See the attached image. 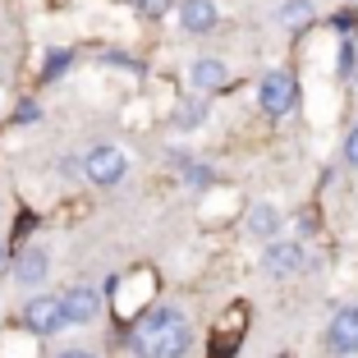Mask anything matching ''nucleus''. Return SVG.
I'll list each match as a JSON object with an SVG mask.
<instances>
[{"mask_svg":"<svg viewBox=\"0 0 358 358\" xmlns=\"http://www.w3.org/2000/svg\"><path fill=\"white\" fill-rule=\"evenodd\" d=\"M138 358H189L193 349V327L179 308H152L129 336Z\"/></svg>","mask_w":358,"mask_h":358,"instance_id":"f257e3e1","label":"nucleus"},{"mask_svg":"<svg viewBox=\"0 0 358 358\" xmlns=\"http://www.w3.org/2000/svg\"><path fill=\"white\" fill-rule=\"evenodd\" d=\"M78 170L92 179L96 189H110V184H120V179H124L129 157H124L120 148H110V143H101V148H92L83 161H78Z\"/></svg>","mask_w":358,"mask_h":358,"instance_id":"f03ea898","label":"nucleus"},{"mask_svg":"<svg viewBox=\"0 0 358 358\" xmlns=\"http://www.w3.org/2000/svg\"><path fill=\"white\" fill-rule=\"evenodd\" d=\"M294 78L285 74V69H271V74H262V83H257V106H262L271 120L289 115L294 110Z\"/></svg>","mask_w":358,"mask_h":358,"instance_id":"7ed1b4c3","label":"nucleus"},{"mask_svg":"<svg viewBox=\"0 0 358 358\" xmlns=\"http://www.w3.org/2000/svg\"><path fill=\"white\" fill-rule=\"evenodd\" d=\"M60 313H64V327H92L101 317V294L87 289V285H74L69 294H60Z\"/></svg>","mask_w":358,"mask_h":358,"instance_id":"20e7f679","label":"nucleus"},{"mask_svg":"<svg viewBox=\"0 0 358 358\" xmlns=\"http://www.w3.org/2000/svg\"><path fill=\"white\" fill-rule=\"evenodd\" d=\"M23 327L32 331V336H55V331L64 327V313H60V299L55 294H37L23 303Z\"/></svg>","mask_w":358,"mask_h":358,"instance_id":"39448f33","label":"nucleus"},{"mask_svg":"<svg viewBox=\"0 0 358 358\" xmlns=\"http://www.w3.org/2000/svg\"><path fill=\"white\" fill-rule=\"evenodd\" d=\"M327 349H331L336 358L358 354V303L340 308V313L331 317V327H327Z\"/></svg>","mask_w":358,"mask_h":358,"instance_id":"423d86ee","label":"nucleus"},{"mask_svg":"<svg viewBox=\"0 0 358 358\" xmlns=\"http://www.w3.org/2000/svg\"><path fill=\"white\" fill-rule=\"evenodd\" d=\"M308 266V253H303V243H289V239H280V243H271L262 253V271L266 275H275V280H285V275H299Z\"/></svg>","mask_w":358,"mask_h":358,"instance_id":"0eeeda50","label":"nucleus"},{"mask_svg":"<svg viewBox=\"0 0 358 358\" xmlns=\"http://www.w3.org/2000/svg\"><path fill=\"white\" fill-rule=\"evenodd\" d=\"M216 19H221V14H216V0H184V5H179V28L193 32V37L211 32Z\"/></svg>","mask_w":358,"mask_h":358,"instance_id":"6e6552de","label":"nucleus"},{"mask_svg":"<svg viewBox=\"0 0 358 358\" xmlns=\"http://www.w3.org/2000/svg\"><path fill=\"white\" fill-rule=\"evenodd\" d=\"M189 83H193V92H198V96H207V92H221V87L230 83V69H225L221 60H193V69H189Z\"/></svg>","mask_w":358,"mask_h":358,"instance_id":"1a4fd4ad","label":"nucleus"},{"mask_svg":"<svg viewBox=\"0 0 358 358\" xmlns=\"http://www.w3.org/2000/svg\"><path fill=\"white\" fill-rule=\"evenodd\" d=\"M46 271H51V266H46V253L42 248H28V253H19V266H14V280L19 285H42L46 280Z\"/></svg>","mask_w":358,"mask_h":358,"instance_id":"9d476101","label":"nucleus"},{"mask_svg":"<svg viewBox=\"0 0 358 358\" xmlns=\"http://www.w3.org/2000/svg\"><path fill=\"white\" fill-rule=\"evenodd\" d=\"M280 28H289V32H299L303 23H313V0H285L280 5Z\"/></svg>","mask_w":358,"mask_h":358,"instance_id":"9b49d317","label":"nucleus"},{"mask_svg":"<svg viewBox=\"0 0 358 358\" xmlns=\"http://www.w3.org/2000/svg\"><path fill=\"white\" fill-rule=\"evenodd\" d=\"M248 230H253L257 239H271V234L280 230V211H275L271 202H262V207H253V216H248Z\"/></svg>","mask_w":358,"mask_h":358,"instance_id":"f8f14e48","label":"nucleus"},{"mask_svg":"<svg viewBox=\"0 0 358 358\" xmlns=\"http://www.w3.org/2000/svg\"><path fill=\"white\" fill-rule=\"evenodd\" d=\"M202 120H207V101H198V96L175 106V124H179V129H198Z\"/></svg>","mask_w":358,"mask_h":358,"instance_id":"ddd939ff","label":"nucleus"},{"mask_svg":"<svg viewBox=\"0 0 358 358\" xmlns=\"http://www.w3.org/2000/svg\"><path fill=\"white\" fill-rule=\"evenodd\" d=\"M138 14H148V19H161L166 10H175V0H134Z\"/></svg>","mask_w":358,"mask_h":358,"instance_id":"4468645a","label":"nucleus"},{"mask_svg":"<svg viewBox=\"0 0 358 358\" xmlns=\"http://www.w3.org/2000/svg\"><path fill=\"white\" fill-rule=\"evenodd\" d=\"M345 161H349V166L358 170V124H354V129L345 134Z\"/></svg>","mask_w":358,"mask_h":358,"instance_id":"2eb2a0df","label":"nucleus"},{"mask_svg":"<svg viewBox=\"0 0 358 358\" xmlns=\"http://www.w3.org/2000/svg\"><path fill=\"white\" fill-rule=\"evenodd\" d=\"M189 184H198V189H202V184H211V170L207 166H189Z\"/></svg>","mask_w":358,"mask_h":358,"instance_id":"dca6fc26","label":"nucleus"},{"mask_svg":"<svg viewBox=\"0 0 358 358\" xmlns=\"http://www.w3.org/2000/svg\"><path fill=\"white\" fill-rule=\"evenodd\" d=\"M37 115H42V110H37V106H32V101H23V106H19V124H32V120H37Z\"/></svg>","mask_w":358,"mask_h":358,"instance_id":"f3484780","label":"nucleus"},{"mask_svg":"<svg viewBox=\"0 0 358 358\" xmlns=\"http://www.w3.org/2000/svg\"><path fill=\"white\" fill-rule=\"evenodd\" d=\"M55 358H92L87 349H64V354H55Z\"/></svg>","mask_w":358,"mask_h":358,"instance_id":"a211bd4d","label":"nucleus"},{"mask_svg":"<svg viewBox=\"0 0 358 358\" xmlns=\"http://www.w3.org/2000/svg\"><path fill=\"white\" fill-rule=\"evenodd\" d=\"M0 266H5V243H0Z\"/></svg>","mask_w":358,"mask_h":358,"instance_id":"6ab92c4d","label":"nucleus"}]
</instances>
